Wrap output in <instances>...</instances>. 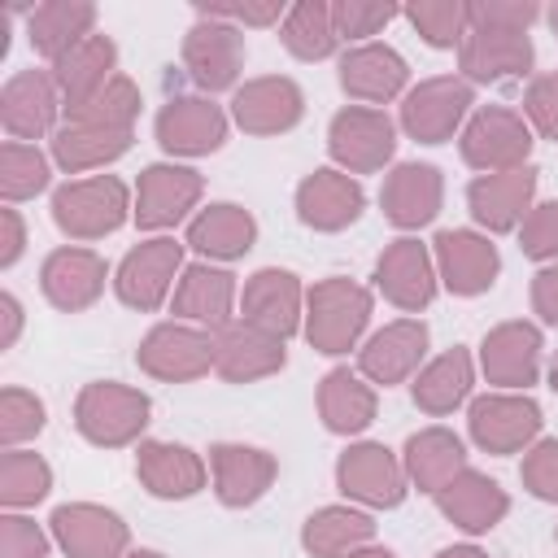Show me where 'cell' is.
I'll return each instance as SVG.
<instances>
[{
	"label": "cell",
	"mask_w": 558,
	"mask_h": 558,
	"mask_svg": "<svg viewBox=\"0 0 558 558\" xmlns=\"http://www.w3.org/2000/svg\"><path fill=\"white\" fill-rule=\"evenodd\" d=\"M135 475L140 484L161 497V501H183V497H196L205 488V458L187 445H174V440H140V453H135Z\"/></svg>",
	"instance_id": "f546056e"
},
{
	"label": "cell",
	"mask_w": 558,
	"mask_h": 558,
	"mask_svg": "<svg viewBox=\"0 0 558 558\" xmlns=\"http://www.w3.org/2000/svg\"><path fill=\"white\" fill-rule=\"evenodd\" d=\"M209 471H214V493L222 506L231 510H244L253 501H262L279 475V462L275 453L257 449V445H214L209 449Z\"/></svg>",
	"instance_id": "d4e9b609"
},
{
	"label": "cell",
	"mask_w": 558,
	"mask_h": 558,
	"mask_svg": "<svg viewBox=\"0 0 558 558\" xmlns=\"http://www.w3.org/2000/svg\"><path fill=\"white\" fill-rule=\"evenodd\" d=\"M549 388L558 392V353H554V362H549Z\"/></svg>",
	"instance_id": "6125c7cd"
},
{
	"label": "cell",
	"mask_w": 558,
	"mask_h": 558,
	"mask_svg": "<svg viewBox=\"0 0 558 558\" xmlns=\"http://www.w3.org/2000/svg\"><path fill=\"white\" fill-rule=\"evenodd\" d=\"M201 17H222V22H231V26H283V17H288V9L279 4V0H266V4H201L196 9Z\"/></svg>",
	"instance_id": "db71d44e"
},
{
	"label": "cell",
	"mask_w": 558,
	"mask_h": 558,
	"mask_svg": "<svg viewBox=\"0 0 558 558\" xmlns=\"http://www.w3.org/2000/svg\"><path fill=\"white\" fill-rule=\"evenodd\" d=\"M183 65L201 92H227L244 65V35L222 17H196L183 35Z\"/></svg>",
	"instance_id": "4fadbf2b"
},
{
	"label": "cell",
	"mask_w": 558,
	"mask_h": 558,
	"mask_svg": "<svg viewBox=\"0 0 558 558\" xmlns=\"http://www.w3.org/2000/svg\"><path fill=\"white\" fill-rule=\"evenodd\" d=\"M279 39L283 48L296 57V61H323L336 52V26H331V4L323 0H301L288 9L283 26H279Z\"/></svg>",
	"instance_id": "60d3db41"
},
{
	"label": "cell",
	"mask_w": 558,
	"mask_h": 558,
	"mask_svg": "<svg viewBox=\"0 0 558 558\" xmlns=\"http://www.w3.org/2000/svg\"><path fill=\"white\" fill-rule=\"evenodd\" d=\"M410 65L388 44H357L340 57V87L362 105H384L405 92Z\"/></svg>",
	"instance_id": "1f68e13d"
},
{
	"label": "cell",
	"mask_w": 558,
	"mask_h": 558,
	"mask_svg": "<svg viewBox=\"0 0 558 558\" xmlns=\"http://www.w3.org/2000/svg\"><path fill=\"white\" fill-rule=\"evenodd\" d=\"M131 140H135V131H105V126L65 122V126L52 131V161L65 174H83V170H96V166L118 161L131 148Z\"/></svg>",
	"instance_id": "ab89813d"
},
{
	"label": "cell",
	"mask_w": 558,
	"mask_h": 558,
	"mask_svg": "<svg viewBox=\"0 0 558 558\" xmlns=\"http://www.w3.org/2000/svg\"><path fill=\"white\" fill-rule=\"evenodd\" d=\"M475 105V87L462 74L423 78L401 96V131L418 144H445Z\"/></svg>",
	"instance_id": "8992f818"
},
{
	"label": "cell",
	"mask_w": 558,
	"mask_h": 558,
	"mask_svg": "<svg viewBox=\"0 0 558 558\" xmlns=\"http://www.w3.org/2000/svg\"><path fill=\"white\" fill-rule=\"evenodd\" d=\"M532 196H536V170L519 166L501 174H475L466 187V209L484 231L501 235L523 227V218L532 214Z\"/></svg>",
	"instance_id": "44dd1931"
},
{
	"label": "cell",
	"mask_w": 558,
	"mask_h": 558,
	"mask_svg": "<svg viewBox=\"0 0 558 558\" xmlns=\"http://www.w3.org/2000/svg\"><path fill=\"white\" fill-rule=\"evenodd\" d=\"M401 466H405V480L418 488V493H440L458 471H466V449H462V436H453L449 427H423L405 440V453H401Z\"/></svg>",
	"instance_id": "d590c367"
},
{
	"label": "cell",
	"mask_w": 558,
	"mask_h": 558,
	"mask_svg": "<svg viewBox=\"0 0 558 558\" xmlns=\"http://www.w3.org/2000/svg\"><path fill=\"white\" fill-rule=\"evenodd\" d=\"M48 74H52V83H57L65 109H70V105H83L87 96H96V92L118 74V48H113L109 35H87V39L74 44L65 57H57V61L48 65Z\"/></svg>",
	"instance_id": "836d02e7"
},
{
	"label": "cell",
	"mask_w": 558,
	"mask_h": 558,
	"mask_svg": "<svg viewBox=\"0 0 558 558\" xmlns=\"http://www.w3.org/2000/svg\"><path fill=\"white\" fill-rule=\"evenodd\" d=\"M362 205H366V192L344 170L323 166L296 183V218L310 231H344L349 222H357Z\"/></svg>",
	"instance_id": "484cf974"
},
{
	"label": "cell",
	"mask_w": 558,
	"mask_h": 558,
	"mask_svg": "<svg viewBox=\"0 0 558 558\" xmlns=\"http://www.w3.org/2000/svg\"><path fill=\"white\" fill-rule=\"evenodd\" d=\"M153 401L118 379H96L74 397V427L83 440L100 445V449H122L131 440H140V432L148 427Z\"/></svg>",
	"instance_id": "3957f363"
},
{
	"label": "cell",
	"mask_w": 558,
	"mask_h": 558,
	"mask_svg": "<svg viewBox=\"0 0 558 558\" xmlns=\"http://www.w3.org/2000/svg\"><path fill=\"white\" fill-rule=\"evenodd\" d=\"M436 558H488V554L475 549V545H449V549H440Z\"/></svg>",
	"instance_id": "680465c9"
},
{
	"label": "cell",
	"mask_w": 558,
	"mask_h": 558,
	"mask_svg": "<svg viewBox=\"0 0 558 558\" xmlns=\"http://www.w3.org/2000/svg\"><path fill=\"white\" fill-rule=\"evenodd\" d=\"M214 371L227 379V384H253V379H266V375H279L288 353H283V340L279 336H266L248 323H227L222 331H214Z\"/></svg>",
	"instance_id": "f1b7e54d"
},
{
	"label": "cell",
	"mask_w": 558,
	"mask_h": 558,
	"mask_svg": "<svg viewBox=\"0 0 558 558\" xmlns=\"http://www.w3.org/2000/svg\"><path fill=\"white\" fill-rule=\"evenodd\" d=\"M205 192V179L192 166H174V161H157L148 170H140L135 183V227L140 231H166L174 222H183L196 201Z\"/></svg>",
	"instance_id": "7c38bea8"
},
{
	"label": "cell",
	"mask_w": 558,
	"mask_h": 558,
	"mask_svg": "<svg viewBox=\"0 0 558 558\" xmlns=\"http://www.w3.org/2000/svg\"><path fill=\"white\" fill-rule=\"evenodd\" d=\"M0 349H13L17 344V331H22V301L13 292H0Z\"/></svg>",
	"instance_id": "6f0895ef"
},
{
	"label": "cell",
	"mask_w": 558,
	"mask_h": 558,
	"mask_svg": "<svg viewBox=\"0 0 558 558\" xmlns=\"http://www.w3.org/2000/svg\"><path fill=\"white\" fill-rule=\"evenodd\" d=\"M257 240V222L248 209L231 205V201H218V205H205L192 222H187V244L214 262H235L253 248Z\"/></svg>",
	"instance_id": "8d00e7d4"
},
{
	"label": "cell",
	"mask_w": 558,
	"mask_h": 558,
	"mask_svg": "<svg viewBox=\"0 0 558 558\" xmlns=\"http://www.w3.org/2000/svg\"><path fill=\"white\" fill-rule=\"evenodd\" d=\"M440 201H445V179L427 161H401L384 174L379 205H384V218L401 231L427 227L440 214Z\"/></svg>",
	"instance_id": "603a6c76"
},
{
	"label": "cell",
	"mask_w": 558,
	"mask_h": 558,
	"mask_svg": "<svg viewBox=\"0 0 558 558\" xmlns=\"http://www.w3.org/2000/svg\"><path fill=\"white\" fill-rule=\"evenodd\" d=\"M405 17L432 48H458L471 31L462 0H418V4L405 9Z\"/></svg>",
	"instance_id": "f6af8a7d"
},
{
	"label": "cell",
	"mask_w": 558,
	"mask_h": 558,
	"mask_svg": "<svg viewBox=\"0 0 558 558\" xmlns=\"http://www.w3.org/2000/svg\"><path fill=\"white\" fill-rule=\"evenodd\" d=\"M541 405L527 392H484L466 410L471 440L484 453H519L532 449L541 436Z\"/></svg>",
	"instance_id": "9c48e42d"
},
{
	"label": "cell",
	"mask_w": 558,
	"mask_h": 558,
	"mask_svg": "<svg viewBox=\"0 0 558 558\" xmlns=\"http://www.w3.org/2000/svg\"><path fill=\"white\" fill-rule=\"evenodd\" d=\"M432 257H436V279L453 292V296H480L493 288L497 270H501V257H497V244L480 231H440L432 240Z\"/></svg>",
	"instance_id": "ac0fdd59"
},
{
	"label": "cell",
	"mask_w": 558,
	"mask_h": 558,
	"mask_svg": "<svg viewBox=\"0 0 558 558\" xmlns=\"http://www.w3.org/2000/svg\"><path fill=\"white\" fill-rule=\"evenodd\" d=\"M22 248H26V222H22V214L13 205H4L0 209V266L9 270L22 257Z\"/></svg>",
	"instance_id": "9f6ffc18"
},
{
	"label": "cell",
	"mask_w": 558,
	"mask_h": 558,
	"mask_svg": "<svg viewBox=\"0 0 558 558\" xmlns=\"http://www.w3.org/2000/svg\"><path fill=\"white\" fill-rule=\"evenodd\" d=\"M44 432V401L31 388H4L0 392V445L22 449V440Z\"/></svg>",
	"instance_id": "bcb514c9"
},
{
	"label": "cell",
	"mask_w": 558,
	"mask_h": 558,
	"mask_svg": "<svg viewBox=\"0 0 558 558\" xmlns=\"http://www.w3.org/2000/svg\"><path fill=\"white\" fill-rule=\"evenodd\" d=\"M327 153L344 174H375L397 153V126L384 109L349 105L327 126Z\"/></svg>",
	"instance_id": "5b68a950"
},
{
	"label": "cell",
	"mask_w": 558,
	"mask_h": 558,
	"mask_svg": "<svg viewBox=\"0 0 558 558\" xmlns=\"http://www.w3.org/2000/svg\"><path fill=\"white\" fill-rule=\"evenodd\" d=\"M545 17H549V31H554V35H558V4H554V9H549V13H545Z\"/></svg>",
	"instance_id": "be15d7a7"
},
{
	"label": "cell",
	"mask_w": 558,
	"mask_h": 558,
	"mask_svg": "<svg viewBox=\"0 0 558 558\" xmlns=\"http://www.w3.org/2000/svg\"><path fill=\"white\" fill-rule=\"evenodd\" d=\"M532 310L541 314V323L558 327V262L536 270V279H532Z\"/></svg>",
	"instance_id": "11a10c76"
},
{
	"label": "cell",
	"mask_w": 558,
	"mask_h": 558,
	"mask_svg": "<svg viewBox=\"0 0 558 558\" xmlns=\"http://www.w3.org/2000/svg\"><path fill=\"white\" fill-rule=\"evenodd\" d=\"M427 353V327L423 318H397V323H384L362 349H357V371L371 379V384H401L418 371Z\"/></svg>",
	"instance_id": "83f0119b"
},
{
	"label": "cell",
	"mask_w": 558,
	"mask_h": 558,
	"mask_svg": "<svg viewBox=\"0 0 558 558\" xmlns=\"http://www.w3.org/2000/svg\"><path fill=\"white\" fill-rule=\"evenodd\" d=\"M436 510H440L453 527L480 536V532H493V527L506 519L510 497H506V488H501L497 480H488L484 471L466 466V471H458V475L436 493Z\"/></svg>",
	"instance_id": "4dcf8cb0"
},
{
	"label": "cell",
	"mask_w": 558,
	"mask_h": 558,
	"mask_svg": "<svg viewBox=\"0 0 558 558\" xmlns=\"http://www.w3.org/2000/svg\"><path fill=\"white\" fill-rule=\"evenodd\" d=\"M214 331L205 327H192V323H157L140 349H135V362L144 375L161 379V384H187V379H201L214 371Z\"/></svg>",
	"instance_id": "52a82bcc"
},
{
	"label": "cell",
	"mask_w": 558,
	"mask_h": 558,
	"mask_svg": "<svg viewBox=\"0 0 558 558\" xmlns=\"http://www.w3.org/2000/svg\"><path fill=\"white\" fill-rule=\"evenodd\" d=\"M392 17H397V9H392V4H379V0H336V4H331L336 39H371V35H379Z\"/></svg>",
	"instance_id": "7dc6e473"
},
{
	"label": "cell",
	"mask_w": 558,
	"mask_h": 558,
	"mask_svg": "<svg viewBox=\"0 0 558 558\" xmlns=\"http://www.w3.org/2000/svg\"><path fill=\"white\" fill-rule=\"evenodd\" d=\"M541 327L510 318L497 323L484 340H480V371L488 384H497L501 392H527L541 375Z\"/></svg>",
	"instance_id": "5bb4252c"
},
{
	"label": "cell",
	"mask_w": 558,
	"mask_h": 558,
	"mask_svg": "<svg viewBox=\"0 0 558 558\" xmlns=\"http://www.w3.org/2000/svg\"><path fill=\"white\" fill-rule=\"evenodd\" d=\"M349 558H397L392 549H384V545H362V549H353Z\"/></svg>",
	"instance_id": "91938a15"
},
{
	"label": "cell",
	"mask_w": 558,
	"mask_h": 558,
	"mask_svg": "<svg viewBox=\"0 0 558 558\" xmlns=\"http://www.w3.org/2000/svg\"><path fill=\"white\" fill-rule=\"evenodd\" d=\"M305 96L288 74H262L235 87L231 96V118L248 135H283L301 122Z\"/></svg>",
	"instance_id": "d6986e66"
},
{
	"label": "cell",
	"mask_w": 558,
	"mask_h": 558,
	"mask_svg": "<svg viewBox=\"0 0 558 558\" xmlns=\"http://www.w3.org/2000/svg\"><path fill=\"white\" fill-rule=\"evenodd\" d=\"M96 26V4L92 0H44L31 9L26 17V35H31V48L52 65L57 57H65L74 44H83Z\"/></svg>",
	"instance_id": "e575fe53"
},
{
	"label": "cell",
	"mask_w": 558,
	"mask_h": 558,
	"mask_svg": "<svg viewBox=\"0 0 558 558\" xmlns=\"http://www.w3.org/2000/svg\"><path fill=\"white\" fill-rule=\"evenodd\" d=\"M336 488L349 501H362L371 510H392L405 501V466L401 458L379 440H357L336 458Z\"/></svg>",
	"instance_id": "ba28073f"
},
{
	"label": "cell",
	"mask_w": 558,
	"mask_h": 558,
	"mask_svg": "<svg viewBox=\"0 0 558 558\" xmlns=\"http://www.w3.org/2000/svg\"><path fill=\"white\" fill-rule=\"evenodd\" d=\"M458 148H462V161L480 174L519 170V166H527V153H532V126L523 113H514L506 105H484L462 126Z\"/></svg>",
	"instance_id": "277c9868"
},
{
	"label": "cell",
	"mask_w": 558,
	"mask_h": 558,
	"mask_svg": "<svg viewBox=\"0 0 558 558\" xmlns=\"http://www.w3.org/2000/svg\"><path fill=\"white\" fill-rule=\"evenodd\" d=\"M52 488V466L35 449H4L0 453V506L26 510L39 506Z\"/></svg>",
	"instance_id": "7bdbcfd3"
},
{
	"label": "cell",
	"mask_w": 558,
	"mask_h": 558,
	"mask_svg": "<svg viewBox=\"0 0 558 558\" xmlns=\"http://www.w3.org/2000/svg\"><path fill=\"white\" fill-rule=\"evenodd\" d=\"M371 292L344 275H331V279H318L310 292H305V340L314 344V353H327V357H340L349 349H357L366 323H371Z\"/></svg>",
	"instance_id": "6da1fadb"
},
{
	"label": "cell",
	"mask_w": 558,
	"mask_h": 558,
	"mask_svg": "<svg viewBox=\"0 0 558 558\" xmlns=\"http://www.w3.org/2000/svg\"><path fill=\"white\" fill-rule=\"evenodd\" d=\"M157 144L170 157H205L218 153L227 140V113L209 96H174L157 109Z\"/></svg>",
	"instance_id": "2e32d148"
},
{
	"label": "cell",
	"mask_w": 558,
	"mask_h": 558,
	"mask_svg": "<svg viewBox=\"0 0 558 558\" xmlns=\"http://www.w3.org/2000/svg\"><path fill=\"white\" fill-rule=\"evenodd\" d=\"M131 214H135V201H131L126 183L113 179V174L70 179L52 192V222L70 240H105Z\"/></svg>",
	"instance_id": "7a4b0ae2"
},
{
	"label": "cell",
	"mask_w": 558,
	"mask_h": 558,
	"mask_svg": "<svg viewBox=\"0 0 558 558\" xmlns=\"http://www.w3.org/2000/svg\"><path fill=\"white\" fill-rule=\"evenodd\" d=\"M536 48L523 31H493V26H471L466 39L458 44V70L466 83H501V78H523L532 74Z\"/></svg>",
	"instance_id": "ffe728a7"
},
{
	"label": "cell",
	"mask_w": 558,
	"mask_h": 558,
	"mask_svg": "<svg viewBox=\"0 0 558 558\" xmlns=\"http://www.w3.org/2000/svg\"><path fill=\"white\" fill-rule=\"evenodd\" d=\"M231 305H235V275L231 270L209 266V262L183 266L179 283H174V296H170V310H174L179 323L222 331L231 323Z\"/></svg>",
	"instance_id": "4316f807"
},
{
	"label": "cell",
	"mask_w": 558,
	"mask_h": 558,
	"mask_svg": "<svg viewBox=\"0 0 558 558\" xmlns=\"http://www.w3.org/2000/svg\"><path fill=\"white\" fill-rule=\"evenodd\" d=\"M523 118L536 135L558 144V74H536L523 92Z\"/></svg>",
	"instance_id": "816d5d0a"
},
{
	"label": "cell",
	"mask_w": 558,
	"mask_h": 558,
	"mask_svg": "<svg viewBox=\"0 0 558 558\" xmlns=\"http://www.w3.org/2000/svg\"><path fill=\"white\" fill-rule=\"evenodd\" d=\"M240 323L266 331V336H279L288 340L292 331L305 327V292H301V279L292 270H279V266H262L244 279V292H240Z\"/></svg>",
	"instance_id": "8fae6325"
},
{
	"label": "cell",
	"mask_w": 558,
	"mask_h": 558,
	"mask_svg": "<svg viewBox=\"0 0 558 558\" xmlns=\"http://www.w3.org/2000/svg\"><path fill=\"white\" fill-rule=\"evenodd\" d=\"M65 109L57 83L48 70H17L0 87V122L13 140H39L57 126V113Z\"/></svg>",
	"instance_id": "7402d4cb"
},
{
	"label": "cell",
	"mask_w": 558,
	"mask_h": 558,
	"mask_svg": "<svg viewBox=\"0 0 558 558\" xmlns=\"http://www.w3.org/2000/svg\"><path fill=\"white\" fill-rule=\"evenodd\" d=\"M48 527L70 558H126V545H131V527L122 523V514L96 501L57 506Z\"/></svg>",
	"instance_id": "9a60e30c"
},
{
	"label": "cell",
	"mask_w": 558,
	"mask_h": 558,
	"mask_svg": "<svg viewBox=\"0 0 558 558\" xmlns=\"http://www.w3.org/2000/svg\"><path fill=\"white\" fill-rule=\"evenodd\" d=\"M174 275H183V244L174 235H153L144 244H135L122 262H118V275H113V292L122 305L148 314L157 310L170 288H174Z\"/></svg>",
	"instance_id": "30bf717a"
},
{
	"label": "cell",
	"mask_w": 558,
	"mask_h": 558,
	"mask_svg": "<svg viewBox=\"0 0 558 558\" xmlns=\"http://www.w3.org/2000/svg\"><path fill=\"white\" fill-rule=\"evenodd\" d=\"M519 248L532 257V262H558V201H545V205H532V214L523 218L519 227Z\"/></svg>",
	"instance_id": "681fc988"
},
{
	"label": "cell",
	"mask_w": 558,
	"mask_h": 558,
	"mask_svg": "<svg viewBox=\"0 0 558 558\" xmlns=\"http://www.w3.org/2000/svg\"><path fill=\"white\" fill-rule=\"evenodd\" d=\"M0 558H48V532L35 519L9 510L0 519Z\"/></svg>",
	"instance_id": "f5cc1de1"
},
{
	"label": "cell",
	"mask_w": 558,
	"mask_h": 558,
	"mask_svg": "<svg viewBox=\"0 0 558 558\" xmlns=\"http://www.w3.org/2000/svg\"><path fill=\"white\" fill-rule=\"evenodd\" d=\"M471 384H475V362L466 349H445L440 357H432L418 375H414V405L423 414H453L466 397H471Z\"/></svg>",
	"instance_id": "74e56055"
},
{
	"label": "cell",
	"mask_w": 558,
	"mask_h": 558,
	"mask_svg": "<svg viewBox=\"0 0 558 558\" xmlns=\"http://www.w3.org/2000/svg\"><path fill=\"white\" fill-rule=\"evenodd\" d=\"M126 558H166V554H157V549H131Z\"/></svg>",
	"instance_id": "94428289"
},
{
	"label": "cell",
	"mask_w": 558,
	"mask_h": 558,
	"mask_svg": "<svg viewBox=\"0 0 558 558\" xmlns=\"http://www.w3.org/2000/svg\"><path fill=\"white\" fill-rule=\"evenodd\" d=\"M135 118H140V87L126 74H113L96 96L65 109V122L105 126V131H135Z\"/></svg>",
	"instance_id": "b9f144b4"
},
{
	"label": "cell",
	"mask_w": 558,
	"mask_h": 558,
	"mask_svg": "<svg viewBox=\"0 0 558 558\" xmlns=\"http://www.w3.org/2000/svg\"><path fill=\"white\" fill-rule=\"evenodd\" d=\"M541 17V4L532 0H475L466 4V22L471 26H493V31H523Z\"/></svg>",
	"instance_id": "f907efd6"
},
{
	"label": "cell",
	"mask_w": 558,
	"mask_h": 558,
	"mask_svg": "<svg viewBox=\"0 0 558 558\" xmlns=\"http://www.w3.org/2000/svg\"><path fill=\"white\" fill-rule=\"evenodd\" d=\"M436 257L427 244H418L414 235H401L392 240L379 262H375V288L384 292V301H392L397 310L405 314H418L432 305L436 296Z\"/></svg>",
	"instance_id": "e0dca14e"
},
{
	"label": "cell",
	"mask_w": 558,
	"mask_h": 558,
	"mask_svg": "<svg viewBox=\"0 0 558 558\" xmlns=\"http://www.w3.org/2000/svg\"><path fill=\"white\" fill-rule=\"evenodd\" d=\"M371 536H375V519L353 506H323L301 527V545L314 558H349L353 549L371 545Z\"/></svg>",
	"instance_id": "f35d334b"
},
{
	"label": "cell",
	"mask_w": 558,
	"mask_h": 558,
	"mask_svg": "<svg viewBox=\"0 0 558 558\" xmlns=\"http://www.w3.org/2000/svg\"><path fill=\"white\" fill-rule=\"evenodd\" d=\"M519 480L536 501H554L558 506V436L536 440L532 449H523L519 462Z\"/></svg>",
	"instance_id": "c3c4849f"
},
{
	"label": "cell",
	"mask_w": 558,
	"mask_h": 558,
	"mask_svg": "<svg viewBox=\"0 0 558 558\" xmlns=\"http://www.w3.org/2000/svg\"><path fill=\"white\" fill-rule=\"evenodd\" d=\"M375 410H379V397L371 388V379L362 371H349V366H336L323 375L318 384V418L327 432L336 436H357L375 423Z\"/></svg>",
	"instance_id": "d6a6232c"
},
{
	"label": "cell",
	"mask_w": 558,
	"mask_h": 558,
	"mask_svg": "<svg viewBox=\"0 0 558 558\" xmlns=\"http://www.w3.org/2000/svg\"><path fill=\"white\" fill-rule=\"evenodd\" d=\"M48 179H52V166H48V157L35 144L9 140L0 148V196H4V205L39 196L48 187Z\"/></svg>",
	"instance_id": "ee69618b"
},
{
	"label": "cell",
	"mask_w": 558,
	"mask_h": 558,
	"mask_svg": "<svg viewBox=\"0 0 558 558\" xmlns=\"http://www.w3.org/2000/svg\"><path fill=\"white\" fill-rule=\"evenodd\" d=\"M105 279H109V266L100 253L92 248H78V244H65V248H52L39 266V288L44 296L65 310V314H78L87 310L100 292H105Z\"/></svg>",
	"instance_id": "cb8c5ba5"
}]
</instances>
